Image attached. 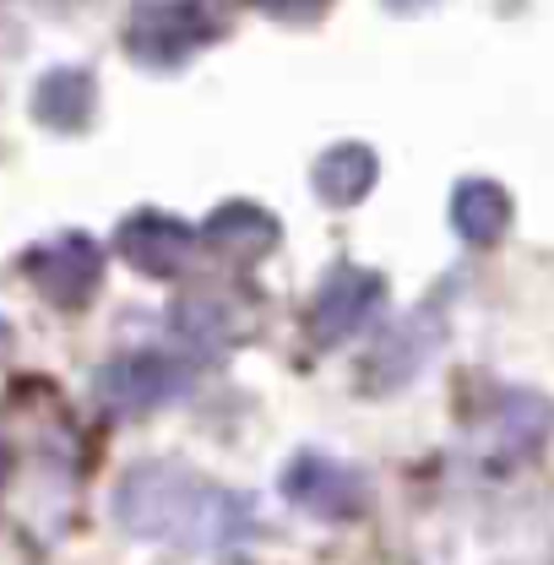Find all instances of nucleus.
Returning a JSON list of instances; mask_svg holds the SVG:
<instances>
[{
	"label": "nucleus",
	"instance_id": "nucleus-1",
	"mask_svg": "<svg viewBox=\"0 0 554 565\" xmlns=\"http://www.w3.org/2000/svg\"><path fill=\"white\" fill-rule=\"evenodd\" d=\"M82 500V429L61 392L17 381L0 408V522L28 544H61Z\"/></svg>",
	"mask_w": 554,
	"mask_h": 565
},
{
	"label": "nucleus",
	"instance_id": "nucleus-2",
	"mask_svg": "<svg viewBox=\"0 0 554 565\" xmlns=\"http://www.w3.org/2000/svg\"><path fill=\"white\" fill-rule=\"evenodd\" d=\"M115 516L131 539L196 550V555L228 550L256 533V505L191 473L185 462H137L115 490Z\"/></svg>",
	"mask_w": 554,
	"mask_h": 565
},
{
	"label": "nucleus",
	"instance_id": "nucleus-3",
	"mask_svg": "<svg viewBox=\"0 0 554 565\" xmlns=\"http://www.w3.org/2000/svg\"><path fill=\"white\" fill-rule=\"evenodd\" d=\"M223 28H228L223 0H137L126 22V50L141 66L169 71L185 66L196 50H207Z\"/></svg>",
	"mask_w": 554,
	"mask_h": 565
},
{
	"label": "nucleus",
	"instance_id": "nucleus-4",
	"mask_svg": "<svg viewBox=\"0 0 554 565\" xmlns=\"http://www.w3.org/2000/svg\"><path fill=\"white\" fill-rule=\"evenodd\" d=\"M196 381V370L180 359V353H158V349H141V353H120L115 364L98 370L93 392L109 414L120 419H141L174 397H185V386Z\"/></svg>",
	"mask_w": 554,
	"mask_h": 565
},
{
	"label": "nucleus",
	"instance_id": "nucleus-5",
	"mask_svg": "<svg viewBox=\"0 0 554 565\" xmlns=\"http://www.w3.org/2000/svg\"><path fill=\"white\" fill-rule=\"evenodd\" d=\"M283 494L321 522H353L370 511V479L327 451H299L283 473Z\"/></svg>",
	"mask_w": 554,
	"mask_h": 565
},
{
	"label": "nucleus",
	"instance_id": "nucleus-6",
	"mask_svg": "<svg viewBox=\"0 0 554 565\" xmlns=\"http://www.w3.org/2000/svg\"><path fill=\"white\" fill-rule=\"evenodd\" d=\"M28 278L33 288L50 299V305H61V310H76V305H87L93 294H98V278H104V250L87 239V234H55V239H44L39 250H28Z\"/></svg>",
	"mask_w": 554,
	"mask_h": 565
},
{
	"label": "nucleus",
	"instance_id": "nucleus-7",
	"mask_svg": "<svg viewBox=\"0 0 554 565\" xmlns=\"http://www.w3.org/2000/svg\"><path fill=\"white\" fill-rule=\"evenodd\" d=\"M174 332L191 343V349H234L256 332V294L245 288H223V282H207L196 294H185L174 305Z\"/></svg>",
	"mask_w": 554,
	"mask_h": 565
},
{
	"label": "nucleus",
	"instance_id": "nucleus-8",
	"mask_svg": "<svg viewBox=\"0 0 554 565\" xmlns=\"http://www.w3.org/2000/svg\"><path fill=\"white\" fill-rule=\"evenodd\" d=\"M386 299V278L370 273V267H338L332 278L316 288V305H310V338L316 349H338L348 343Z\"/></svg>",
	"mask_w": 554,
	"mask_h": 565
},
{
	"label": "nucleus",
	"instance_id": "nucleus-9",
	"mask_svg": "<svg viewBox=\"0 0 554 565\" xmlns=\"http://www.w3.org/2000/svg\"><path fill=\"white\" fill-rule=\"evenodd\" d=\"M120 256L147 278H180L196 256V234L174 212H131L120 223Z\"/></svg>",
	"mask_w": 554,
	"mask_h": 565
},
{
	"label": "nucleus",
	"instance_id": "nucleus-10",
	"mask_svg": "<svg viewBox=\"0 0 554 565\" xmlns=\"http://www.w3.org/2000/svg\"><path fill=\"white\" fill-rule=\"evenodd\" d=\"M435 338H440V327H435L429 310L414 316V321H403V327H392L386 343L375 349V359L364 364V386H403V381H414L424 370V359H429V349H435Z\"/></svg>",
	"mask_w": 554,
	"mask_h": 565
},
{
	"label": "nucleus",
	"instance_id": "nucleus-11",
	"mask_svg": "<svg viewBox=\"0 0 554 565\" xmlns=\"http://www.w3.org/2000/svg\"><path fill=\"white\" fill-rule=\"evenodd\" d=\"M310 180H316V196H321V202L353 207V202L370 196V185L381 180V163H375V152H370L364 141H338V147H327V152L316 158Z\"/></svg>",
	"mask_w": 554,
	"mask_h": 565
},
{
	"label": "nucleus",
	"instance_id": "nucleus-12",
	"mask_svg": "<svg viewBox=\"0 0 554 565\" xmlns=\"http://www.w3.org/2000/svg\"><path fill=\"white\" fill-rule=\"evenodd\" d=\"M207 245L228 262H256L277 245V223L267 207H251V202H228L207 217Z\"/></svg>",
	"mask_w": 554,
	"mask_h": 565
},
{
	"label": "nucleus",
	"instance_id": "nucleus-13",
	"mask_svg": "<svg viewBox=\"0 0 554 565\" xmlns=\"http://www.w3.org/2000/svg\"><path fill=\"white\" fill-rule=\"evenodd\" d=\"M33 115L50 126V131H82L93 120V76L82 66H61L50 71L33 93Z\"/></svg>",
	"mask_w": 554,
	"mask_h": 565
},
{
	"label": "nucleus",
	"instance_id": "nucleus-14",
	"mask_svg": "<svg viewBox=\"0 0 554 565\" xmlns=\"http://www.w3.org/2000/svg\"><path fill=\"white\" fill-rule=\"evenodd\" d=\"M451 223L468 245H494L511 223V196L494 180H462L451 191Z\"/></svg>",
	"mask_w": 554,
	"mask_h": 565
},
{
	"label": "nucleus",
	"instance_id": "nucleus-15",
	"mask_svg": "<svg viewBox=\"0 0 554 565\" xmlns=\"http://www.w3.org/2000/svg\"><path fill=\"white\" fill-rule=\"evenodd\" d=\"M554 429V408L539 392H511L500 403V419H494V446L505 457H533Z\"/></svg>",
	"mask_w": 554,
	"mask_h": 565
},
{
	"label": "nucleus",
	"instance_id": "nucleus-16",
	"mask_svg": "<svg viewBox=\"0 0 554 565\" xmlns=\"http://www.w3.org/2000/svg\"><path fill=\"white\" fill-rule=\"evenodd\" d=\"M256 6L283 17V22H316V17L327 11V0H256Z\"/></svg>",
	"mask_w": 554,
	"mask_h": 565
},
{
	"label": "nucleus",
	"instance_id": "nucleus-17",
	"mask_svg": "<svg viewBox=\"0 0 554 565\" xmlns=\"http://www.w3.org/2000/svg\"><path fill=\"white\" fill-rule=\"evenodd\" d=\"M392 11H418V6H429V0H386Z\"/></svg>",
	"mask_w": 554,
	"mask_h": 565
},
{
	"label": "nucleus",
	"instance_id": "nucleus-18",
	"mask_svg": "<svg viewBox=\"0 0 554 565\" xmlns=\"http://www.w3.org/2000/svg\"><path fill=\"white\" fill-rule=\"evenodd\" d=\"M0 343H11V327H6V316H0Z\"/></svg>",
	"mask_w": 554,
	"mask_h": 565
}]
</instances>
